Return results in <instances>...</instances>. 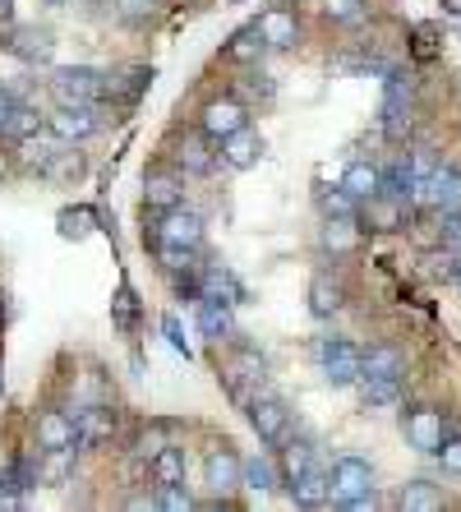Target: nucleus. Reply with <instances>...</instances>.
I'll return each mask as SVG.
<instances>
[{
  "label": "nucleus",
  "instance_id": "24",
  "mask_svg": "<svg viewBox=\"0 0 461 512\" xmlns=\"http://www.w3.org/2000/svg\"><path fill=\"white\" fill-rule=\"evenodd\" d=\"M240 480H245V489H254V494H268V489H277V462H272L268 453H249Z\"/></svg>",
  "mask_w": 461,
  "mask_h": 512
},
{
  "label": "nucleus",
  "instance_id": "7",
  "mask_svg": "<svg viewBox=\"0 0 461 512\" xmlns=\"http://www.w3.org/2000/svg\"><path fill=\"white\" fill-rule=\"evenodd\" d=\"M415 203H425V208H434L438 217L461 213V171H457V167H438L434 176H429L425 190L415 194Z\"/></svg>",
  "mask_w": 461,
  "mask_h": 512
},
{
  "label": "nucleus",
  "instance_id": "40",
  "mask_svg": "<svg viewBox=\"0 0 461 512\" xmlns=\"http://www.w3.org/2000/svg\"><path fill=\"white\" fill-rule=\"evenodd\" d=\"M309 466H314V453H309L305 443H291V448H286V476L300 480V476L309 471Z\"/></svg>",
  "mask_w": 461,
  "mask_h": 512
},
{
  "label": "nucleus",
  "instance_id": "34",
  "mask_svg": "<svg viewBox=\"0 0 461 512\" xmlns=\"http://www.w3.org/2000/svg\"><path fill=\"white\" fill-rule=\"evenodd\" d=\"M355 203H360V199H355L346 185H337V190H323V194H319V208H323L328 217H355Z\"/></svg>",
  "mask_w": 461,
  "mask_h": 512
},
{
  "label": "nucleus",
  "instance_id": "23",
  "mask_svg": "<svg viewBox=\"0 0 461 512\" xmlns=\"http://www.w3.org/2000/svg\"><path fill=\"white\" fill-rule=\"evenodd\" d=\"M360 393H365V406H374V411L397 406L402 402V374H369V379H360Z\"/></svg>",
  "mask_w": 461,
  "mask_h": 512
},
{
  "label": "nucleus",
  "instance_id": "22",
  "mask_svg": "<svg viewBox=\"0 0 461 512\" xmlns=\"http://www.w3.org/2000/svg\"><path fill=\"white\" fill-rule=\"evenodd\" d=\"M342 185L355 194L360 203H369L374 194H383V171L374 167V162H351V167L342 171Z\"/></svg>",
  "mask_w": 461,
  "mask_h": 512
},
{
  "label": "nucleus",
  "instance_id": "36",
  "mask_svg": "<svg viewBox=\"0 0 461 512\" xmlns=\"http://www.w3.org/2000/svg\"><path fill=\"white\" fill-rule=\"evenodd\" d=\"M5 134L10 139H33V134H42V116H37L33 107H14V116H10V125H5Z\"/></svg>",
  "mask_w": 461,
  "mask_h": 512
},
{
  "label": "nucleus",
  "instance_id": "5",
  "mask_svg": "<svg viewBox=\"0 0 461 512\" xmlns=\"http://www.w3.org/2000/svg\"><path fill=\"white\" fill-rule=\"evenodd\" d=\"M245 125H249V111H245V102H236V97H213V102L203 107V116H199V130L208 134L213 143L231 139V134L245 130Z\"/></svg>",
  "mask_w": 461,
  "mask_h": 512
},
{
  "label": "nucleus",
  "instance_id": "16",
  "mask_svg": "<svg viewBox=\"0 0 461 512\" xmlns=\"http://www.w3.org/2000/svg\"><path fill=\"white\" fill-rule=\"evenodd\" d=\"M259 157H263V139L249 130V125H245V130H236L231 139H222V162L231 171H249Z\"/></svg>",
  "mask_w": 461,
  "mask_h": 512
},
{
  "label": "nucleus",
  "instance_id": "9",
  "mask_svg": "<svg viewBox=\"0 0 461 512\" xmlns=\"http://www.w3.org/2000/svg\"><path fill=\"white\" fill-rule=\"evenodd\" d=\"M406 443L420 448V453H429V457H438V448H443V416L429 411V406L406 411Z\"/></svg>",
  "mask_w": 461,
  "mask_h": 512
},
{
  "label": "nucleus",
  "instance_id": "38",
  "mask_svg": "<svg viewBox=\"0 0 461 512\" xmlns=\"http://www.w3.org/2000/svg\"><path fill=\"white\" fill-rule=\"evenodd\" d=\"M88 222H93V213H88V208H70V213H60V236H65V240H83V236H88Z\"/></svg>",
  "mask_w": 461,
  "mask_h": 512
},
{
  "label": "nucleus",
  "instance_id": "2",
  "mask_svg": "<svg viewBox=\"0 0 461 512\" xmlns=\"http://www.w3.org/2000/svg\"><path fill=\"white\" fill-rule=\"evenodd\" d=\"M319 360H323V379H328L332 388H346V383L365 379V351H355V346L342 342V337L319 342Z\"/></svg>",
  "mask_w": 461,
  "mask_h": 512
},
{
  "label": "nucleus",
  "instance_id": "49",
  "mask_svg": "<svg viewBox=\"0 0 461 512\" xmlns=\"http://www.w3.org/2000/svg\"><path fill=\"white\" fill-rule=\"evenodd\" d=\"M443 10H448V14H461V0H443Z\"/></svg>",
  "mask_w": 461,
  "mask_h": 512
},
{
  "label": "nucleus",
  "instance_id": "43",
  "mask_svg": "<svg viewBox=\"0 0 461 512\" xmlns=\"http://www.w3.org/2000/svg\"><path fill=\"white\" fill-rule=\"evenodd\" d=\"M162 333H166V342L176 346V351H180V356H185V360L194 356V351H190V342H185V328H180V319H176V314H166V319H162Z\"/></svg>",
  "mask_w": 461,
  "mask_h": 512
},
{
  "label": "nucleus",
  "instance_id": "31",
  "mask_svg": "<svg viewBox=\"0 0 461 512\" xmlns=\"http://www.w3.org/2000/svg\"><path fill=\"white\" fill-rule=\"evenodd\" d=\"M402 370H406V360H402V351H397V346L379 342V346H369V351H365V379H369V374H402Z\"/></svg>",
  "mask_w": 461,
  "mask_h": 512
},
{
  "label": "nucleus",
  "instance_id": "15",
  "mask_svg": "<svg viewBox=\"0 0 461 512\" xmlns=\"http://www.w3.org/2000/svg\"><path fill=\"white\" fill-rule=\"evenodd\" d=\"M176 167L185 171V176H208V171L217 167V157L208 153V134H185V139L176 143Z\"/></svg>",
  "mask_w": 461,
  "mask_h": 512
},
{
  "label": "nucleus",
  "instance_id": "35",
  "mask_svg": "<svg viewBox=\"0 0 461 512\" xmlns=\"http://www.w3.org/2000/svg\"><path fill=\"white\" fill-rule=\"evenodd\" d=\"M111 10L120 24H148L157 14V0H111Z\"/></svg>",
  "mask_w": 461,
  "mask_h": 512
},
{
  "label": "nucleus",
  "instance_id": "26",
  "mask_svg": "<svg viewBox=\"0 0 461 512\" xmlns=\"http://www.w3.org/2000/svg\"><path fill=\"white\" fill-rule=\"evenodd\" d=\"M309 310L319 314V319H332V314L342 310V282L314 277V282H309Z\"/></svg>",
  "mask_w": 461,
  "mask_h": 512
},
{
  "label": "nucleus",
  "instance_id": "18",
  "mask_svg": "<svg viewBox=\"0 0 461 512\" xmlns=\"http://www.w3.org/2000/svg\"><path fill=\"white\" fill-rule=\"evenodd\" d=\"M199 291H203L208 300H226V305H240V300H245V286H240V277L231 273V268H222V263L203 268Z\"/></svg>",
  "mask_w": 461,
  "mask_h": 512
},
{
  "label": "nucleus",
  "instance_id": "33",
  "mask_svg": "<svg viewBox=\"0 0 461 512\" xmlns=\"http://www.w3.org/2000/svg\"><path fill=\"white\" fill-rule=\"evenodd\" d=\"M111 319H116L120 333H134V319H139V300H134L130 286H120L116 300H111Z\"/></svg>",
  "mask_w": 461,
  "mask_h": 512
},
{
  "label": "nucleus",
  "instance_id": "50",
  "mask_svg": "<svg viewBox=\"0 0 461 512\" xmlns=\"http://www.w3.org/2000/svg\"><path fill=\"white\" fill-rule=\"evenodd\" d=\"M42 5H70V0H42Z\"/></svg>",
  "mask_w": 461,
  "mask_h": 512
},
{
  "label": "nucleus",
  "instance_id": "4",
  "mask_svg": "<svg viewBox=\"0 0 461 512\" xmlns=\"http://www.w3.org/2000/svg\"><path fill=\"white\" fill-rule=\"evenodd\" d=\"M411 97H415L411 74H392L388 97H383V134L388 139H406V130H411Z\"/></svg>",
  "mask_w": 461,
  "mask_h": 512
},
{
  "label": "nucleus",
  "instance_id": "48",
  "mask_svg": "<svg viewBox=\"0 0 461 512\" xmlns=\"http://www.w3.org/2000/svg\"><path fill=\"white\" fill-rule=\"evenodd\" d=\"M14 19V0H0V24H10Z\"/></svg>",
  "mask_w": 461,
  "mask_h": 512
},
{
  "label": "nucleus",
  "instance_id": "46",
  "mask_svg": "<svg viewBox=\"0 0 461 512\" xmlns=\"http://www.w3.org/2000/svg\"><path fill=\"white\" fill-rule=\"evenodd\" d=\"M342 508H346V512H369V508H379V494H374V489H365V494H355V499H346Z\"/></svg>",
  "mask_w": 461,
  "mask_h": 512
},
{
  "label": "nucleus",
  "instance_id": "25",
  "mask_svg": "<svg viewBox=\"0 0 461 512\" xmlns=\"http://www.w3.org/2000/svg\"><path fill=\"white\" fill-rule=\"evenodd\" d=\"M148 476H153L157 485H185V453L166 443L162 453H157L153 462H148Z\"/></svg>",
  "mask_w": 461,
  "mask_h": 512
},
{
  "label": "nucleus",
  "instance_id": "47",
  "mask_svg": "<svg viewBox=\"0 0 461 512\" xmlns=\"http://www.w3.org/2000/svg\"><path fill=\"white\" fill-rule=\"evenodd\" d=\"M14 107H19V102H14V97H10V93H5V88H0V134H5V125H10Z\"/></svg>",
  "mask_w": 461,
  "mask_h": 512
},
{
  "label": "nucleus",
  "instance_id": "32",
  "mask_svg": "<svg viewBox=\"0 0 461 512\" xmlns=\"http://www.w3.org/2000/svg\"><path fill=\"white\" fill-rule=\"evenodd\" d=\"M355 240H360V231H355V217H328V227H323V245H328L332 254L355 250Z\"/></svg>",
  "mask_w": 461,
  "mask_h": 512
},
{
  "label": "nucleus",
  "instance_id": "42",
  "mask_svg": "<svg viewBox=\"0 0 461 512\" xmlns=\"http://www.w3.org/2000/svg\"><path fill=\"white\" fill-rule=\"evenodd\" d=\"M429 277L452 282V277H457V250H448V245H443V254H429Z\"/></svg>",
  "mask_w": 461,
  "mask_h": 512
},
{
  "label": "nucleus",
  "instance_id": "37",
  "mask_svg": "<svg viewBox=\"0 0 461 512\" xmlns=\"http://www.w3.org/2000/svg\"><path fill=\"white\" fill-rule=\"evenodd\" d=\"M153 503L157 508H166V512H190L194 508V499H190V489L185 485H157Z\"/></svg>",
  "mask_w": 461,
  "mask_h": 512
},
{
  "label": "nucleus",
  "instance_id": "11",
  "mask_svg": "<svg viewBox=\"0 0 461 512\" xmlns=\"http://www.w3.org/2000/svg\"><path fill=\"white\" fill-rule=\"evenodd\" d=\"M259 28H263V37H268V51H291L300 42V19H296V10H286V5L263 10Z\"/></svg>",
  "mask_w": 461,
  "mask_h": 512
},
{
  "label": "nucleus",
  "instance_id": "1",
  "mask_svg": "<svg viewBox=\"0 0 461 512\" xmlns=\"http://www.w3.org/2000/svg\"><path fill=\"white\" fill-rule=\"evenodd\" d=\"M47 88L60 107H97V97H107V79L97 70H88V65H60V70H51Z\"/></svg>",
  "mask_w": 461,
  "mask_h": 512
},
{
  "label": "nucleus",
  "instance_id": "52",
  "mask_svg": "<svg viewBox=\"0 0 461 512\" xmlns=\"http://www.w3.org/2000/svg\"><path fill=\"white\" fill-rule=\"evenodd\" d=\"M88 5H102V0H88Z\"/></svg>",
  "mask_w": 461,
  "mask_h": 512
},
{
  "label": "nucleus",
  "instance_id": "17",
  "mask_svg": "<svg viewBox=\"0 0 461 512\" xmlns=\"http://www.w3.org/2000/svg\"><path fill=\"white\" fill-rule=\"evenodd\" d=\"M37 448H42V453H47V448H79L74 416H65V411H47V416L37 420Z\"/></svg>",
  "mask_w": 461,
  "mask_h": 512
},
{
  "label": "nucleus",
  "instance_id": "3",
  "mask_svg": "<svg viewBox=\"0 0 461 512\" xmlns=\"http://www.w3.org/2000/svg\"><path fill=\"white\" fill-rule=\"evenodd\" d=\"M240 471H245V457H236L231 443H217V448H208V457H203V485L213 489V494H231V489L245 485Z\"/></svg>",
  "mask_w": 461,
  "mask_h": 512
},
{
  "label": "nucleus",
  "instance_id": "12",
  "mask_svg": "<svg viewBox=\"0 0 461 512\" xmlns=\"http://www.w3.org/2000/svg\"><path fill=\"white\" fill-rule=\"evenodd\" d=\"M47 125L56 139L79 143V139H88V134H97L102 120H97V107H56V116H51Z\"/></svg>",
  "mask_w": 461,
  "mask_h": 512
},
{
  "label": "nucleus",
  "instance_id": "45",
  "mask_svg": "<svg viewBox=\"0 0 461 512\" xmlns=\"http://www.w3.org/2000/svg\"><path fill=\"white\" fill-rule=\"evenodd\" d=\"M438 236H443V245H448V250H461V213L443 217V231H438Z\"/></svg>",
  "mask_w": 461,
  "mask_h": 512
},
{
  "label": "nucleus",
  "instance_id": "28",
  "mask_svg": "<svg viewBox=\"0 0 461 512\" xmlns=\"http://www.w3.org/2000/svg\"><path fill=\"white\" fill-rule=\"evenodd\" d=\"M383 194H392V199L411 203L415 199V171H411V157H397L388 171H383Z\"/></svg>",
  "mask_w": 461,
  "mask_h": 512
},
{
  "label": "nucleus",
  "instance_id": "8",
  "mask_svg": "<svg viewBox=\"0 0 461 512\" xmlns=\"http://www.w3.org/2000/svg\"><path fill=\"white\" fill-rule=\"evenodd\" d=\"M249 425H254V434H259L263 443H286L291 439V411H286L282 402H272V397L249 402Z\"/></svg>",
  "mask_w": 461,
  "mask_h": 512
},
{
  "label": "nucleus",
  "instance_id": "51",
  "mask_svg": "<svg viewBox=\"0 0 461 512\" xmlns=\"http://www.w3.org/2000/svg\"><path fill=\"white\" fill-rule=\"evenodd\" d=\"M457 277H461V250H457Z\"/></svg>",
  "mask_w": 461,
  "mask_h": 512
},
{
  "label": "nucleus",
  "instance_id": "39",
  "mask_svg": "<svg viewBox=\"0 0 461 512\" xmlns=\"http://www.w3.org/2000/svg\"><path fill=\"white\" fill-rule=\"evenodd\" d=\"M24 162H28V167L47 171L51 162H56V143H37V134H33V139H24Z\"/></svg>",
  "mask_w": 461,
  "mask_h": 512
},
{
  "label": "nucleus",
  "instance_id": "6",
  "mask_svg": "<svg viewBox=\"0 0 461 512\" xmlns=\"http://www.w3.org/2000/svg\"><path fill=\"white\" fill-rule=\"evenodd\" d=\"M157 245H185V250H199L203 245V217L190 208H166L162 222H157Z\"/></svg>",
  "mask_w": 461,
  "mask_h": 512
},
{
  "label": "nucleus",
  "instance_id": "29",
  "mask_svg": "<svg viewBox=\"0 0 461 512\" xmlns=\"http://www.w3.org/2000/svg\"><path fill=\"white\" fill-rule=\"evenodd\" d=\"M268 51V37H263V28L259 24H249V28H240L236 37H231V47H226V56L231 60H245V65H254V60Z\"/></svg>",
  "mask_w": 461,
  "mask_h": 512
},
{
  "label": "nucleus",
  "instance_id": "30",
  "mask_svg": "<svg viewBox=\"0 0 461 512\" xmlns=\"http://www.w3.org/2000/svg\"><path fill=\"white\" fill-rule=\"evenodd\" d=\"M153 84V70H143V65H134V70H125L120 79H111L107 84V97H120V102H139V93Z\"/></svg>",
  "mask_w": 461,
  "mask_h": 512
},
{
  "label": "nucleus",
  "instance_id": "44",
  "mask_svg": "<svg viewBox=\"0 0 461 512\" xmlns=\"http://www.w3.org/2000/svg\"><path fill=\"white\" fill-rule=\"evenodd\" d=\"M438 462H443V471H448V476H461V439H443Z\"/></svg>",
  "mask_w": 461,
  "mask_h": 512
},
{
  "label": "nucleus",
  "instance_id": "20",
  "mask_svg": "<svg viewBox=\"0 0 461 512\" xmlns=\"http://www.w3.org/2000/svg\"><path fill=\"white\" fill-rule=\"evenodd\" d=\"M111 429H116V420H111V411H102V406H88V411H79V416H74L79 448H102V443L111 439Z\"/></svg>",
  "mask_w": 461,
  "mask_h": 512
},
{
  "label": "nucleus",
  "instance_id": "13",
  "mask_svg": "<svg viewBox=\"0 0 461 512\" xmlns=\"http://www.w3.org/2000/svg\"><path fill=\"white\" fill-rule=\"evenodd\" d=\"M291 499H296L300 508H328V503H337V494H332V471L309 466L300 480H291Z\"/></svg>",
  "mask_w": 461,
  "mask_h": 512
},
{
  "label": "nucleus",
  "instance_id": "14",
  "mask_svg": "<svg viewBox=\"0 0 461 512\" xmlns=\"http://www.w3.org/2000/svg\"><path fill=\"white\" fill-rule=\"evenodd\" d=\"M185 185H180L176 171H148L143 176V208H153V213H166V208H176Z\"/></svg>",
  "mask_w": 461,
  "mask_h": 512
},
{
  "label": "nucleus",
  "instance_id": "41",
  "mask_svg": "<svg viewBox=\"0 0 461 512\" xmlns=\"http://www.w3.org/2000/svg\"><path fill=\"white\" fill-rule=\"evenodd\" d=\"M360 5L365 0H323V14L337 19V24H351V19H360Z\"/></svg>",
  "mask_w": 461,
  "mask_h": 512
},
{
  "label": "nucleus",
  "instance_id": "19",
  "mask_svg": "<svg viewBox=\"0 0 461 512\" xmlns=\"http://www.w3.org/2000/svg\"><path fill=\"white\" fill-rule=\"evenodd\" d=\"M5 47H10L19 60H28V65H47L56 42H51V33H37V28H14Z\"/></svg>",
  "mask_w": 461,
  "mask_h": 512
},
{
  "label": "nucleus",
  "instance_id": "10",
  "mask_svg": "<svg viewBox=\"0 0 461 512\" xmlns=\"http://www.w3.org/2000/svg\"><path fill=\"white\" fill-rule=\"evenodd\" d=\"M365 489H374V471H369L365 457H337V466H332V494H337V503L355 499Z\"/></svg>",
  "mask_w": 461,
  "mask_h": 512
},
{
  "label": "nucleus",
  "instance_id": "27",
  "mask_svg": "<svg viewBox=\"0 0 461 512\" xmlns=\"http://www.w3.org/2000/svg\"><path fill=\"white\" fill-rule=\"evenodd\" d=\"M397 503H402L406 512H443V489L429 485V480H411Z\"/></svg>",
  "mask_w": 461,
  "mask_h": 512
},
{
  "label": "nucleus",
  "instance_id": "21",
  "mask_svg": "<svg viewBox=\"0 0 461 512\" xmlns=\"http://www.w3.org/2000/svg\"><path fill=\"white\" fill-rule=\"evenodd\" d=\"M199 333L208 342H226V337L236 333V319H231V305L226 300H199Z\"/></svg>",
  "mask_w": 461,
  "mask_h": 512
}]
</instances>
